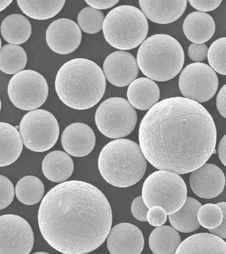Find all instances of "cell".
<instances>
[{
	"label": "cell",
	"mask_w": 226,
	"mask_h": 254,
	"mask_svg": "<svg viewBox=\"0 0 226 254\" xmlns=\"http://www.w3.org/2000/svg\"><path fill=\"white\" fill-rule=\"evenodd\" d=\"M138 140L145 158L155 168L186 174L203 166L215 152L217 130L200 103L170 97L145 115Z\"/></svg>",
	"instance_id": "obj_1"
},
{
	"label": "cell",
	"mask_w": 226,
	"mask_h": 254,
	"mask_svg": "<svg viewBox=\"0 0 226 254\" xmlns=\"http://www.w3.org/2000/svg\"><path fill=\"white\" fill-rule=\"evenodd\" d=\"M46 242L63 254H86L104 243L113 213L105 194L83 181L61 183L42 200L38 212Z\"/></svg>",
	"instance_id": "obj_2"
},
{
	"label": "cell",
	"mask_w": 226,
	"mask_h": 254,
	"mask_svg": "<svg viewBox=\"0 0 226 254\" xmlns=\"http://www.w3.org/2000/svg\"><path fill=\"white\" fill-rule=\"evenodd\" d=\"M55 89L66 106L86 110L103 98L106 78L102 69L90 60H71L59 68L55 79Z\"/></svg>",
	"instance_id": "obj_3"
},
{
	"label": "cell",
	"mask_w": 226,
	"mask_h": 254,
	"mask_svg": "<svg viewBox=\"0 0 226 254\" xmlns=\"http://www.w3.org/2000/svg\"><path fill=\"white\" fill-rule=\"evenodd\" d=\"M98 168L109 184L117 188H128L144 176L147 160L137 143L128 139H116L101 150Z\"/></svg>",
	"instance_id": "obj_4"
},
{
	"label": "cell",
	"mask_w": 226,
	"mask_h": 254,
	"mask_svg": "<svg viewBox=\"0 0 226 254\" xmlns=\"http://www.w3.org/2000/svg\"><path fill=\"white\" fill-rule=\"evenodd\" d=\"M184 53L177 40L166 34H157L145 40L137 53L139 69L148 78L170 80L181 71Z\"/></svg>",
	"instance_id": "obj_5"
},
{
	"label": "cell",
	"mask_w": 226,
	"mask_h": 254,
	"mask_svg": "<svg viewBox=\"0 0 226 254\" xmlns=\"http://www.w3.org/2000/svg\"><path fill=\"white\" fill-rule=\"evenodd\" d=\"M103 32L107 43L124 51L142 45L148 33L146 16L134 6L124 5L111 10L103 22Z\"/></svg>",
	"instance_id": "obj_6"
},
{
	"label": "cell",
	"mask_w": 226,
	"mask_h": 254,
	"mask_svg": "<svg viewBox=\"0 0 226 254\" xmlns=\"http://www.w3.org/2000/svg\"><path fill=\"white\" fill-rule=\"evenodd\" d=\"M142 194L147 207L161 206L170 215L177 212L185 203L187 188L179 175L170 171L159 170L145 180Z\"/></svg>",
	"instance_id": "obj_7"
},
{
	"label": "cell",
	"mask_w": 226,
	"mask_h": 254,
	"mask_svg": "<svg viewBox=\"0 0 226 254\" xmlns=\"http://www.w3.org/2000/svg\"><path fill=\"white\" fill-rule=\"evenodd\" d=\"M19 128L23 144L35 152H46L53 148L59 134L57 119L45 109H35L26 113Z\"/></svg>",
	"instance_id": "obj_8"
},
{
	"label": "cell",
	"mask_w": 226,
	"mask_h": 254,
	"mask_svg": "<svg viewBox=\"0 0 226 254\" xmlns=\"http://www.w3.org/2000/svg\"><path fill=\"white\" fill-rule=\"evenodd\" d=\"M95 124L105 136L119 139L127 136L137 124V113L128 101L111 97L101 103L95 116Z\"/></svg>",
	"instance_id": "obj_9"
},
{
	"label": "cell",
	"mask_w": 226,
	"mask_h": 254,
	"mask_svg": "<svg viewBox=\"0 0 226 254\" xmlns=\"http://www.w3.org/2000/svg\"><path fill=\"white\" fill-rule=\"evenodd\" d=\"M7 93L14 106L31 111L39 108L46 102L49 95V85L41 73L25 69L11 77Z\"/></svg>",
	"instance_id": "obj_10"
},
{
	"label": "cell",
	"mask_w": 226,
	"mask_h": 254,
	"mask_svg": "<svg viewBox=\"0 0 226 254\" xmlns=\"http://www.w3.org/2000/svg\"><path fill=\"white\" fill-rule=\"evenodd\" d=\"M219 81L215 71L204 63L190 64L180 73L178 87L185 98L197 103L209 101L218 90Z\"/></svg>",
	"instance_id": "obj_11"
},
{
	"label": "cell",
	"mask_w": 226,
	"mask_h": 254,
	"mask_svg": "<svg viewBox=\"0 0 226 254\" xmlns=\"http://www.w3.org/2000/svg\"><path fill=\"white\" fill-rule=\"evenodd\" d=\"M34 240L31 225L21 216H0V254H29Z\"/></svg>",
	"instance_id": "obj_12"
},
{
	"label": "cell",
	"mask_w": 226,
	"mask_h": 254,
	"mask_svg": "<svg viewBox=\"0 0 226 254\" xmlns=\"http://www.w3.org/2000/svg\"><path fill=\"white\" fill-rule=\"evenodd\" d=\"M82 34L75 21L65 18L55 20L48 27L46 41L52 51L59 55L72 53L80 45Z\"/></svg>",
	"instance_id": "obj_13"
},
{
	"label": "cell",
	"mask_w": 226,
	"mask_h": 254,
	"mask_svg": "<svg viewBox=\"0 0 226 254\" xmlns=\"http://www.w3.org/2000/svg\"><path fill=\"white\" fill-rule=\"evenodd\" d=\"M105 78L116 87H126L136 79L139 73L137 60L128 52L111 53L103 64Z\"/></svg>",
	"instance_id": "obj_14"
},
{
	"label": "cell",
	"mask_w": 226,
	"mask_h": 254,
	"mask_svg": "<svg viewBox=\"0 0 226 254\" xmlns=\"http://www.w3.org/2000/svg\"><path fill=\"white\" fill-rule=\"evenodd\" d=\"M107 246L111 254H141L144 246V236L134 224L123 222L111 229Z\"/></svg>",
	"instance_id": "obj_15"
},
{
	"label": "cell",
	"mask_w": 226,
	"mask_h": 254,
	"mask_svg": "<svg viewBox=\"0 0 226 254\" xmlns=\"http://www.w3.org/2000/svg\"><path fill=\"white\" fill-rule=\"evenodd\" d=\"M194 193L202 198H213L219 196L226 186L223 171L212 164H205L191 173L189 180Z\"/></svg>",
	"instance_id": "obj_16"
},
{
	"label": "cell",
	"mask_w": 226,
	"mask_h": 254,
	"mask_svg": "<svg viewBox=\"0 0 226 254\" xmlns=\"http://www.w3.org/2000/svg\"><path fill=\"white\" fill-rule=\"evenodd\" d=\"M63 150L74 157H84L95 148L96 138L92 128L82 123L69 125L63 130L61 138Z\"/></svg>",
	"instance_id": "obj_17"
},
{
	"label": "cell",
	"mask_w": 226,
	"mask_h": 254,
	"mask_svg": "<svg viewBox=\"0 0 226 254\" xmlns=\"http://www.w3.org/2000/svg\"><path fill=\"white\" fill-rule=\"evenodd\" d=\"M188 1H138L141 9L151 21L158 24H170L179 19L185 11Z\"/></svg>",
	"instance_id": "obj_18"
},
{
	"label": "cell",
	"mask_w": 226,
	"mask_h": 254,
	"mask_svg": "<svg viewBox=\"0 0 226 254\" xmlns=\"http://www.w3.org/2000/svg\"><path fill=\"white\" fill-rule=\"evenodd\" d=\"M128 102L138 110H150L159 102L160 90L158 84L148 77H140L129 85L127 91Z\"/></svg>",
	"instance_id": "obj_19"
},
{
	"label": "cell",
	"mask_w": 226,
	"mask_h": 254,
	"mask_svg": "<svg viewBox=\"0 0 226 254\" xmlns=\"http://www.w3.org/2000/svg\"><path fill=\"white\" fill-rule=\"evenodd\" d=\"M174 254H226V242L211 233L195 234L182 242Z\"/></svg>",
	"instance_id": "obj_20"
},
{
	"label": "cell",
	"mask_w": 226,
	"mask_h": 254,
	"mask_svg": "<svg viewBox=\"0 0 226 254\" xmlns=\"http://www.w3.org/2000/svg\"><path fill=\"white\" fill-rule=\"evenodd\" d=\"M182 29L184 35L192 43L204 44L211 39L215 33V21L209 14L194 11L185 18Z\"/></svg>",
	"instance_id": "obj_21"
},
{
	"label": "cell",
	"mask_w": 226,
	"mask_h": 254,
	"mask_svg": "<svg viewBox=\"0 0 226 254\" xmlns=\"http://www.w3.org/2000/svg\"><path fill=\"white\" fill-rule=\"evenodd\" d=\"M23 143L17 128L0 122V167L13 164L21 156Z\"/></svg>",
	"instance_id": "obj_22"
},
{
	"label": "cell",
	"mask_w": 226,
	"mask_h": 254,
	"mask_svg": "<svg viewBox=\"0 0 226 254\" xmlns=\"http://www.w3.org/2000/svg\"><path fill=\"white\" fill-rule=\"evenodd\" d=\"M73 169L72 159L60 150L50 152L42 164V170L46 178L55 183H63L68 180L73 174Z\"/></svg>",
	"instance_id": "obj_23"
},
{
	"label": "cell",
	"mask_w": 226,
	"mask_h": 254,
	"mask_svg": "<svg viewBox=\"0 0 226 254\" xmlns=\"http://www.w3.org/2000/svg\"><path fill=\"white\" fill-rule=\"evenodd\" d=\"M0 29L4 40L14 45L26 43L32 33L31 23L21 14L8 15L2 21Z\"/></svg>",
	"instance_id": "obj_24"
},
{
	"label": "cell",
	"mask_w": 226,
	"mask_h": 254,
	"mask_svg": "<svg viewBox=\"0 0 226 254\" xmlns=\"http://www.w3.org/2000/svg\"><path fill=\"white\" fill-rule=\"evenodd\" d=\"M202 204L198 200L187 197L185 203L175 213L169 215L172 228L182 233H190L200 228L198 212Z\"/></svg>",
	"instance_id": "obj_25"
},
{
	"label": "cell",
	"mask_w": 226,
	"mask_h": 254,
	"mask_svg": "<svg viewBox=\"0 0 226 254\" xmlns=\"http://www.w3.org/2000/svg\"><path fill=\"white\" fill-rule=\"evenodd\" d=\"M180 243L179 233L170 226L155 228L149 238V246L154 254H174Z\"/></svg>",
	"instance_id": "obj_26"
},
{
	"label": "cell",
	"mask_w": 226,
	"mask_h": 254,
	"mask_svg": "<svg viewBox=\"0 0 226 254\" xmlns=\"http://www.w3.org/2000/svg\"><path fill=\"white\" fill-rule=\"evenodd\" d=\"M27 63V55L19 45H4L0 51V70L12 75L23 71Z\"/></svg>",
	"instance_id": "obj_27"
},
{
	"label": "cell",
	"mask_w": 226,
	"mask_h": 254,
	"mask_svg": "<svg viewBox=\"0 0 226 254\" xmlns=\"http://www.w3.org/2000/svg\"><path fill=\"white\" fill-rule=\"evenodd\" d=\"M45 186L37 177L27 176L19 180L15 186L17 199L26 205L39 203L44 198Z\"/></svg>",
	"instance_id": "obj_28"
},
{
	"label": "cell",
	"mask_w": 226,
	"mask_h": 254,
	"mask_svg": "<svg viewBox=\"0 0 226 254\" xmlns=\"http://www.w3.org/2000/svg\"><path fill=\"white\" fill-rule=\"evenodd\" d=\"M65 1H17L21 11L36 20L51 19L60 12Z\"/></svg>",
	"instance_id": "obj_29"
},
{
	"label": "cell",
	"mask_w": 226,
	"mask_h": 254,
	"mask_svg": "<svg viewBox=\"0 0 226 254\" xmlns=\"http://www.w3.org/2000/svg\"><path fill=\"white\" fill-rule=\"evenodd\" d=\"M105 16L100 10L87 7L81 10L77 16L79 27L85 33L95 34L103 29Z\"/></svg>",
	"instance_id": "obj_30"
},
{
	"label": "cell",
	"mask_w": 226,
	"mask_h": 254,
	"mask_svg": "<svg viewBox=\"0 0 226 254\" xmlns=\"http://www.w3.org/2000/svg\"><path fill=\"white\" fill-rule=\"evenodd\" d=\"M207 58L210 67L215 72L226 75V37L212 43L208 49Z\"/></svg>",
	"instance_id": "obj_31"
},
{
	"label": "cell",
	"mask_w": 226,
	"mask_h": 254,
	"mask_svg": "<svg viewBox=\"0 0 226 254\" xmlns=\"http://www.w3.org/2000/svg\"><path fill=\"white\" fill-rule=\"evenodd\" d=\"M198 220L202 227L209 230L215 229L222 224L223 212L216 204H206L198 210Z\"/></svg>",
	"instance_id": "obj_32"
},
{
	"label": "cell",
	"mask_w": 226,
	"mask_h": 254,
	"mask_svg": "<svg viewBox=\"0 0 226 254\" xmlns=\"http://www.w3.org/2000/svg\"><path fill=\"white\" fill-rule=\"evenodd\" d=\"M15 196V189L7 177L0 175V210L10 205Z\"/></svg>",
	"instance_id": "obj_33"
},
{
	"label": "cell",
	"mask_w": 226,
	"mask_h": 254,
	"mask_svg": "<svg viewBox=\"0 0 226 254\" xmlns=\"http://www.w3.org/2000/svg\"><path fill=\"white\" fill-rule=\"evenodd\" d=\"M168 220V214L166 210L159 206L149 208L147 213V221L155 227H159L166 223Z\"/></svg>",
	"instance_id": "obj_34"
},
{
	"label": "cell",
	"mask_w": 226,
	"mask_h": 254,
	"mask_svg": "<svg viewBox=\"0 0 226 254\" xmlns=\"http://www.w3.org/2000/svg\"><path fill=\"white\" fill-rule=\"evenodd\" d=\"M208 48L205 44L192 43L188 49V57L195 63H201L207 59Z\"/></svg>",
	"instance_id": "obj_35"
},
{
	"label": "cell",
	"mask_w": 226,
	"mask_h": 254,
	"mask_svg": "<svg viewBox=\"0 0 226 254\" xmlns=\"http://www.w3.org/2000/svg\"><path fill=\"white\" fill-rule=\"evenodd\" d=\"M149 208L145 204L142 196H138L132 201L131 212L133 216L139 221H147V213Z\"/></svg>",
	"instance_id": "obj_36"
},
{
	"label": "cell",
	"mask_w": 226,
	"mask_h": 254,
	"mask_svg": "<svg viewBox=\"0 0 226 254\" xmlns=\"http://www.w3.org/2000/svg\"><path fill=\"white\" fill-rule=\"evenodd\" d=\"M189 3L196 9L200 12L212 11L217 9L222 3L221 0H206V1H189Z\"/></svg>",
	"instance_id": "obj_37"
},
{
	"label": "cell",
	"mask_w": 226,
	"mask_h": 254,
	"mask_svg": "<svg viewBox=\"0 0 226 254\" xmlns=\"http://www.w3.org/2000/svg\"><path fill=\"white\" fill-rule=\"evenodd\" d=\"M216 204L220 206L223 212V220L220 226L215 229L210 230V232L222 239H226V202H218Z\"/></svg>",
	"instance_id": "obj_38"
},
{
	"label": "cell",
	"mask_w": 226,
	"mask_h": 254,
	"mask_svg": "<svg viewBox=\"0 0 226 254\" xmlns=\"http://www.w3.org/2000/svg\"><path fill=\"white\" fill-rule=\"evenodd\" d=\"M216 106L220 114L226 119V84L220 89L218 93Z\"/></svg>",
	"instance_id": "obj_39"
},
{
	"label": "cell",
	"mask_w": 226,
	"mask_h": 254,
	"mask_svg": "<svg viewBox=\"0 0 226 254\" xmlns=\"http://www.w3.org/2000/svg\"><path fill=\"white\" fill-rule=\"evenodd\" d=\"M119 2L118 0H103V1H85V3L90 5V7L94 8V9H107L109 8L113 7Z\"/></svg>",
	"instance_id": "obj_40"
},
{
	"label": "cell",
	"mask_w": 226,
	"mask_h": 254,
	"mask_svg": "<svg viewBox=\"0 0 226 254\" xmlns=\"http://www.w3.org/2000/svg\"><path fill=\"white\" fill-rule=\"evenodd\" d=\"M218 156L222 164L226 167V134L224 135L218 145Z\"/></svg>",
	"instance_id": "obj_41"
},
{
	"label": "cell",
	"mask_w": 226,
	"mask_h": 254,
	"mask_svg": "<svg viewBox=\"0 0 226 254\" xmlns=\"http://www.w3.org/2000/svg\"><path fill=\"white\" fill-rule=\"evenodd\" d=\"M13 2L12 0L10 1H0V12L3 11Z\"/></svg>",
	"instance_id": "obj_42"
},
{
	"label": "cell",
	"mask_w": 226,
	"mask_h": 254,
	"mask_svg": "<svg viewBox=\"0 0 226 254\" xmlns=\"http://www.w3.org/2000/svg\"><path fill=\"white\" fill-rule=\"evenodd\" d=\"M33 254H50L47 253V252H36V253H34Z\"/></svg>",
	"instance_id": "obj_43"
},
{
	"label": "cell",
	"mask_w": 226,
	"mask_h": 254,
	"mask_svg": "<svg viewBox=\"0 0 226 254\" xmlns=\"http://www.w3.org/2000/svg\"><path fill=\"white\" fill-rule=\"evenodd\" d=\"M1 38H0V51H1Z\"/></svg>",
	"instance_id": "obj_44"
},
{
	"label": "cell",
	"mask_w": 226,
	"mask_h": 254,
	"mask_svg": "<svg viewBox=\"0 0 226 254\" xmlns=\"http://www.w3.org/2000/svg\"><path fill=\"white\" fill-rule=\"evenodd\" d=\"M1 99H0V111H1Z\"/></svg>",
	"instance_id": "obj_45"
},
{
	"label": "cell",
	"mask_w": 226,
	"mask_h": 254,
	"mask_svg": "<svg viewBox=\"0 0 226 254\" xmlns=\"http://www.w3.org/2000/svg\"></svg>",
	"instance_id": "obj_46"
}]
</instances>
